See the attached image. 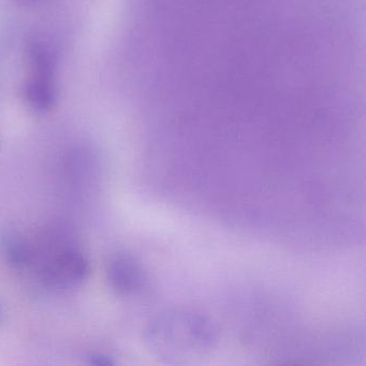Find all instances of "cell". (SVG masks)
Masks as SVG:
<instances>
[{"label":"cell","mask_w":366,"mask_h":366,"mask_svg":"<svg viewBox=\"0 0 366 366\" xmlns=\"http://www.w3.org/2000/svg\"><path fill=\"white\" fill-rule=\"evenodd\" d=\"M110 278L113 286L119 292L134 293L143 288L144 272L132 257L121 254L111 263Z\"/></svg>","instance_id":"obj_3"},{"label":"cell","mask_w":366,"mask_h":366,"mask_svg":"<svg viewBox=\"0 0 366 366\" xmlns=\"http://www.w3.org/2000/svg\"><path fill=\"white\" fill-rule=\"evenodd\" d=\"M149 334L153 348L166 357H196L211 349L217 335L207 319L187 312L160 317Z\"/></svg>","instance_id":"obj_1"},{"label":"cell","mask_w":366,"mask_h":366,"mask_svg":"<svg viewBox=\"0 0 366 366\" xmlns=\"http://www.w3.org/2000/svg\"><path fill=\"white\" fill-rule=\"evenodd\" d=\"M93 364L95 365H113L114 362L110 359V357H106V355H96L93 357Z\"/></svg>","instance_id":"obj_4"},{"label":"cell","mask_w":366,"mask_h":366,"mask_svg":"<svg viewBox=\"0 0 366 366\" xmlns=\"http://www.w3.org/2000/svg\"><path fill=\"white\" fill-rule=\"evenodd\" d=\"M55 53L44 44H35L29 50V74L25 83V97L36 110L46 111L56 100Z\"/></svg>","instance_id":"obj_2"},{"label":"cell","mask_w":366,"mask_h":366,"mask_svg":"<svg viewBox=\"0 0 366 366\" xmlns=\"http://www.w3.org/2000/svg\"><path fill=\"white\" fill-rule=\"evenodd\" d=\"M37 3L38 0H24V3Z\"/></svg>","instance_id":"obj_5"}]
</instances>
